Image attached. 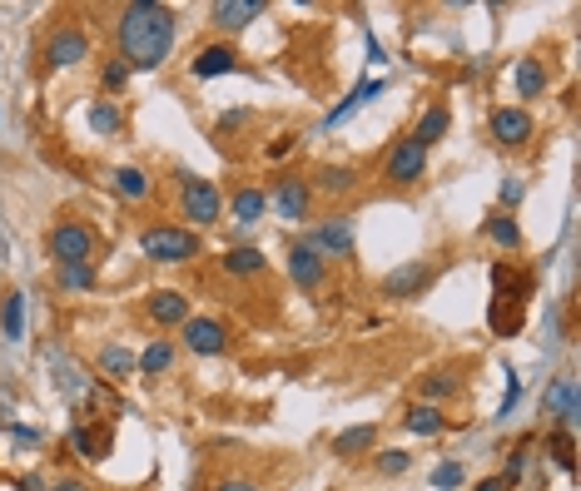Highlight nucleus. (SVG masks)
<instances>
[{
  "mask_svg": "<svg viewBox=\"0 0 581 491\" xmlns=\"http://www.w3.org/2000/svg\"><path fill=\"white\" fill-rule=\"evenodd\" d=\"M174 35H179V20L169 5L159 0H135V5H120L115 15V40H120V60L135 70H164L169 50H174Z\"/></svg>",
  "mask_w": 581,
  "mask_h": 491,
  "instance_id": "1",
  "label": "nucleus"
},
{
  "mask_svg": "<svg viewBox=\"0 0 581 491\" xmlns=\"http://www.w3.org/2000/svg\"><path fill=\"white\" fill-rule=\"evenodd\" d=\"M527 298H532V273H517L512 263H492V308H487V323H492L497 338L522 333Z\"/></svg>",
  "mask_w": 581,
  "mask_h": 491,
  "instance_id": "2",
  "label": "nucleus"
},
{
  "mask_svg": "<svg viewBox=\"0 0 581 491\" xmlns=\"http://www.w3.org/2000/svg\"><path fill=\"white\" fill-rule=\"evenodd\" d=\"M174 184H179V214L189 219V229H219L224 224V194L214 179L204 174H189V169H174Z\"/></svg>",
  "mask_w": 581,
  "mask_h": 491,
  "instance_id": "3",
  "label": "nucleus"
},
{
  "mask_svg": "<svg viewBox=\"0 0 581 491\" xmlns=\"http://www.w3.org/2000/svg\"><path fill=\"white\" fill-rule=\"evenodd\" d=\"M264 194H269V209H274L284 224H308V219H313V209H318V194H313V184H308V174H303V169H284V174H274V179L264 184Z\"/></svg>",
  "mask_w": 581,
  "mask_h": 491,
  "instance_id": "4",
  "label": "nucleus"
},
{
  "mask_svg": "<svg viewBox=\"0 0 581 491\" xmlns=\"http://www.w3.org/2000/svg\"><path fill=\"white\" fill-rule=\"evenodd\" d=\"M140 253H145L149 263L174 268V263H194V258L204 253V244H199V234L184 229V224H149V229H140Z\"/></svg>",
  "mask_w": 581,
  "mask_h": 491,
  "instance_id": "5",
  "label": "nucleus"
},
{
  "mask_svg": "<svg viewBox=\"0 0 581 491\" xmlns=\"http://www.w3.org/2000/svg\"><path fill=\"white\" fill-rule=\"evenodd\" d=\"M437 273H442V263H437V258H413V263H398L393 273H383L378 293H383L388 303H418V298H428V288L437 283Z\"/></svg>",
  "mask_w": 581,
  "mask_h": 491,
  "instance_id": "6",
  "label": "nucleus"
},
{
  "mask_svg": "<svg viewBox=\"0 0 581 491\" xmlns=\"http://www.w3.org/2000/svg\"><path fill=\"white\" fill-rule=\"evenodd\" d=\"M95 244H100V234L85 219H70V214L55 219L50 234H45V248H50L55 263H95Z\"/></svg>",
  "mask_w": 581,
  "mask_h": 491,
  "instance_id": "7",
  "label": "nucleus"
},
{
  "mask_svg": "<svg viewBox=\"0 0 581 491\" xmlns=\"http://www.w3.org/2000/svg\"><path fill=\"white\" fill-rule=\"evenodd\" d=\"M45 70H75L90 60V30L80 20H60L50 35H45V50H40Z\"/></svg>",
  "mask_w": 581,
  "mask_h": 491,
  "instance_id": "8",
  "label": "nucleus"
},
{
  "mask_svg": "<svg viewBox=\"0 0 581 491\" xmlns=\"http://www.w3.org/2000/svg\"><path fill=\"white\" fill-rule=\"evenodd\" d=\"M383 179L393 189H418L428 179V149L413 139V134H398L393 149L383 154Z\"/></svg>",
  "mask_w": 581,
  "mask_h": 491,
  "instance_id": "9",
  "label": "nucleus"
},
{
  "mask_svg": "<svg viewBox=\"0 0 581 491\" xmlns=\"http://www.w3.org/2000/svg\"><path fill=\"white\" fill-rule=\"evenodd\" d=\"M487 134H492V144L497 149H527L532 139H537V120H532V110L527 105H497L492 115H487Z\"/></svg>",
  "mask_w": 581,
  "mask_h": 491,
  "instance_id": "10",
  "label": "nucleus"
},
{
  "mask_svg": "<svg viewBox=\"0 0 581 491\" xmlns=\"http://www.w3.org/2000/svg\"><path fill=\"white\" fill-rule=\"evenodd\" d=\"M308 244L318 248L328 263L353 258V214H348V209H328V214L308 229Z\"/></svg>",
  "mask_w": 581,
  "mask_h": 491,
  "instance_id": "11",
  "label": "nucleus"
},
{
  "mask_svg": "<svg viewBox=\"0 0 581 491\" xmlns=\"http://www.w3.org/2000/svg\"><path fill=\"white\" fill-rule=\"evenodd\" d=\"M179 333H184V348L194 353V358H224L229 353V328L219 323V318H209V313H189L184 323H179Z\"/></svg>",
  "mask_w": 581,
  "mask_h": 491,
  "instance_id": "12",
  "label": "nucleus"
},
{
  "mask_svg": "<svg viewBox=\"0 0 581 491\" xmlns=\"http://www.w3.org/2000/svg\"><path fill=\"white\" fill-rule=\"evenodd\" d=\"M284 268H289V283L298 293H318L328 283V258L308 244V239H293L289 253H284Z\"/></svg>",
  "mask_w": 581,
  "mask_h": 491,
  "instance_id": "13",
  "label": "nucleus"
},
{
  "mask_svg": "<svg viewBox=\"0 0 581 491\" xmlns=\"http://www.w3.org/2000/svg\"><path fill=\"white\" fill-rule=\"evenodd\" d=\"M542 412L557 422V432H572L577 427V372H557L542 392Z\"/></svg>",
  "mask_w": 581,
  "mask_h": 491,
  "instance_id": "14",
  "label": "nucleus"
},
{
  "mask_svg": "<svg viewBox=\"0 0 581 491\" xmlns=\"http://www.w3.org/2000/svg\"><path fill=\"white\" fill-rule=\"evenodd\" d=\"M244 70V55L229 45V40H214V45H204L194 60H189V75L194 80H219V75H239Z\"/></svg>",
  "mask_w": 581,
  "mask_h": 491,
  "instance_id": "15",
  "label": "nucleus"
},
{
  "mask_svg": "<svg viewBox=\"0 0 581 491\" xmlns=\"http://www.w3.org/2000/svg\"><path fill=\"white\" fill-rule=\"evenodd\" d=\"M308 184H313L318 199H348V194H358L363 169H358V164H318V169L308 174Z\"/></svg>",
  "mask_w": 581,
  "mask_h": 491,
  "instance_id": "16",
  "label": "nucleus"
},
{
  "mask_svg": "<svg viewBox=\"0 0 581 491\" xmlns=\"http://www.w3.org/2000/svg\"><path fill=\"white\" fill-rule=\"evenodd\" d=\"M269 15V5L264 0H219V5H209V25L214 30H224V35H234V30H249L254 20H264Z\"/></svg>",
  "mask_w": 581,
  "mask_h": 491,
  "instance_id": "17",
  "label": "nucleus"
},
{
  "mask_svg": "<svg viewBox=\"0 0 581 491\" xmlns=\"http://www.w3.org/2000/svg\"><path fill=\"white\" fill-rule=\"evenodd\" d=\"M229 219L234 224H244V229H254V224H264L269 219V194H264V184H234L229 189Z\"/></svg>",
  "mask_w": 581,
  "mask_h": 491,
  "instance_id": "18",
  "label": "nucleus"
},
{
  "mask_svg": "<svg viewBox=\"0 0 581 491\" xmlns=\"http://www.w3.org/2000/svg\"><path fill=\"white\" fill-rule=\"evenodd\" d=\"M145 313H149V323H159V328H179V323L189 318V293H179V288H154L145 298Z\"/></svg>",
  "mask_w": 581,
  "mask_h": 491,
  "instance_id": "19",
  "label": "nucleus"
},
{
  "mask_svg": "<svg viewBox=\"0 0 581 491\" xmlns=\"http://www.w3.org/2000/svg\"><path fill=\"white\" fill-rule=\"evenodd\" d=\"M219 268L229 273V278H264L269 273V253L254 244H234L219 253Z\"/></svg>",
  "mask_w": 581,
  "mask_h": 491,
  "instance_id": "20",
  "label": "nucleus"
},
{
  "mask_svg": "<svg viewBox=\"0 0 581 491\" xmlns=\"http://www.w3.org/2000/svg\"><path fill=\"white\" fill-rule=\"evenodd\" d=\"M512 85H517V100H542L547 85H552V70L542 55H522L517 70H512Z\"/></svg>",
  "mask_w": 581,
  "mask_h": 491,
  "instance_id": "21",
  "label": "nucleus"
},
{
  "mask_svg": "<svg viewBox=\"0 0 581 491\" xmlns=\"http://www.w3.org/2000/svg\"><path fill=\"white\" fill-rule=\"evenodd\" d=\"M70 447L80 452V462H105V457H110V427H85V422H75V427H70Z\"/></svg>",
  "mask_w": 581,
  "mask_h": 491,
  "instance_id": "22",
  "label": "nucleus"
},
{
  "mask_svg": "<svg viewBox=\"0 0 581 491\" xmlns=\"http://www.w3.org/2000/svg\"><path fill=\"white\" fill-rule=\"evenodd\" d=\"M373 447H378V427H373V422H358V427H348V432L333 437V457H338V462H348V457H368Z\"/></svg>",
  "mask_w": 581,
  "mask_h": 491,
  "instance_id": "23",
  "label": "nucleus"
},
{
  "mask_svg": "<svg viewBox=\"0 0 581 491\" xmlns=\"http://www.w3.org/2000/svg\"><path fill=\"white\" fill-rule=\"evenodd\" d=\"M482 234L492 239L497 248H507V253H522V224H517V214H507V209H492L487 214V224H482Z\"/></svg>",
  "mask_w": 581,
  "mask_h": 491,
  "instance_id": "24",
  "label": "nucleus"
},
{
  "mask_svg": "<svg viewBox=\"0 0 581 491\" xmlns=\"http://www.w3.org/2000/svg\"><path fill=\"white\" fill-rule=\"evenodd\" d=\"M457 392H462V372H457V368H433L423 382H418V402H428V407L447 402V397H457Z\"/></svg>",
  "mask_w": 581,
  "mask_h": 491,
  "instance_id": "25",
  "label": "nucleus"
},
{
  "mask_svg": "<svg viewBox=\"0 0 581 491\" xmlns=\"http://www.w3.org/2000/svg\"><path fill=\"white\" fill-rule=\"evenodd\" d=\"M110 184H115V194H125L130 204H140L154 194V179H149L140 164H120V169H110Z\"/></svg>",
  "mask_w": 581,
  "mask_h": 491,
  "instance_id": "26",
  "label": "nucleus"
},
{
  "mask_svg": "<svg viewBox=\"0 0 581 491\" xmlns=\"http://www.w3.org/2000/svg\"><path fill=\"white\" fill-rule=\"evenodd\" d=\"M85 124H90L100 139H115V134H125V110H120L115 100H95V105L85 110Z\"/></svg>",
  "mask_w": 581,
  "mask_h": 491,
  "instance_id": "27",
  "label": "nucleus"
},
{
  "mask_svg": "<svg viewBox=\"0 0 581 491\" xmlns=\"http://www.w3.org/2000/svg\"><path fill=\"white\" fill-rule=\"evenodd\" d=\"M100 283L95 263H55V288L60 293H90Z\"/></svg>",
  "mask_w": 581,
  "mask_h": 491,
  "instance_id": "28",
  "label": "nucleus"
},
{
  "mask_svg": "<svg viewBox=\"0 0 581 491\" xmlns=\"http://www.w3.org/2000/svg\"><path fill=\"white\" fill-rule=\"evenodd\" d=\"M403 427H408L413 437H442V432H447V417H442V407L413 402V407H408V417H403Z\"/></svg>",
  "mask_w": 581,
  "mask_h": 491,
  "instance_id": "29",
  "label": "nucleus"
},
{
  "mask_svg": "<svg viewBox=\"0 0 581 491\" xmlns=\"http://www.w3.org/2000/svg\"><path fill=\"white\" fill-rule=\"evenodd\" d=\"M447 129H452V110H447V105H428V110L418 115V129H413V139H418L423 149H433V144L442 139V134H447Z\"/></svg>",
  "mask_w": 581,
  "mask_h": 491,
  "instance_id": "30",
  "label": "nucleus"
},
{
  "mask_svg": "<svg viewBox=\"0 0 581 491\" xmlns=\"http://www.w3.org/2000/svg\"><path fill=\"white\" fill-rule=\"evenodd\" d=\"M174 358H179L174 343H169V338H154L145 353H135V368L145 372V377H164V372L174 368Z\"/></svg>",
  "mask_w": 581,
  "mask_h": 491,
  "instance_id": "31",
  "label": "nucleus"
},
{
  "mask_svg": "<svg viewBox=\"0 0 581 491\" xmlns=\"http://www.w3.org/2000/svg\"><path fill=\"white\" fill-rule=\"evenodd\" d=\"M95 368L105 372L110 382H125V377H135V353L130 348H120V343H110V348H100V358H95Z\"/></svg>",
  "mask_w": 581,
  "mask_h": 491,
  "instance_id": "32",
  "label": "nucleus"
},
{
  "mask_svg": "<svg viewBox=\"0 0 581 491\" xmlns=\"http://www.w3.org/2000/svg\"><path fill=\"white\" fill-rule=\"evenodd\" d=\"M383 90H388V80H363V85H358V90H353V95L338 105V110H328V120H323V124H328V129H333V124H343L353 110H363V105H368L373 95H383Z\"/></svg>",
  "mask_w": 581,
  "mask_h": 491,
  "instance_id": "33",
  "label": "nucleus"
},
{
  "mask_svg": "<svg viewBox=\"0 0 581 491\" xmlns=\"http://www.w3.org/2000/svg\"><path fill=\"white\" fill-rule=\"evenodd\" d=\"M0 328L10 343L25 338V293H5V308H0Z\"/></svg>",
  "mask_w": 581,
  "mask_h": 491,
  "instance_id": "34",
  "label": "nucleus"
},
{
  "mask_svg": "<svg viewBox=\"0 0 581 491\" xmlns=\"http://www.w3.org/2000/svg\"><path fill=\"white\" fill-rule=\"evenodd\" d=\"M547 457L572 477V472H577V442H572V432H557V427H552V432H547Z\"/></svg>",
  "mask_w": 581,
  "mask_h": 491,
  "instance_id": "35",
  "label": "nucleus"
},
{
  "mask_svg": "<svg viewBox=\"0 0 581 491\" xmlns=\"http://www.w3.org/2000/svg\"><path fill=\"white\" fill-rule=\"evenodd\" d=\"M373 467H378L383 477H403V472L413 467V457H408L403 447H388V452H373Z\"/></svg>",
  "mask_w": 581,
  "mask_h": 491,
  "instance_id": "36",
  "label": "nucleus"
},
{
  "mask_svg": "<svg viewBox=\"0 0 581 491\" xmlns=\"http://www.w3.org/2000/svg\"><path fill=\"white\" fill-rule=\"evenodd\" d=\"M100 85H105L110 95H120V90L130 85V65H125V60H105V65H100Z\"/></svg>",
  "mask_w": 581,
  "mask_h": 491,
  "instance_id": "37",
  "label": "nucleus"
},
{
  "mask_svg": "<svg viewBox=\"0 0 581 491\" xmlns=\"http://www.w3.org/2000/svg\"><path fill=\"white\" fill-rule=\"evenodd\" d=\"M433 487L437 491H457V487H462V462H442V467L433 472Z\"/></svg>",
  "mask_w": 581,
  "mask_h": 491,
  "instance_id": "38",
  "label": "nucleus"
},
{
  "mask_svg": "<svg viewBox=\"0 0 581 491\" xmlns=\"http://www.w3.org/2000/svg\"><path fill=\"white\" fill-rule=\"evenodd\" d=\"M249 124V110H229V115H219V124H214V139L224 144V134H234V129H244Z\"/></svg>",
  "mask_w": 581,
  "mask_h": 491,
  "instance_id": "39",
  "label": "nucleus"
},
{
  "mask_svg": "<svg viewBox=\"0 0 581 491\" xmlns=\"http://www.w3.org/2000/svg\"><path fill=\"white\" fill-rule=\"evenodd\" d=\"M293 149H298V134H279V139H274V144H269V149H264V159H269V164H274V159H284V154H293Z\"/></svg>",
  "mask_w": 581,
  "mask_h": 491,
  "instance_id": "40",
  "label": "nucleus"
},
{
  "mask_svg": "<svg viewBox=\"0 0 581 491\" xmlns=\"http://www.w3.org/2000/svg\"><path fill=\"white\" fill-rule=\"evenodd\" d=\"M517 397H522V382H517V377L507 372V392H502V407H497V417H507V412L517 407Z\"/></svg>",
  "mask_w": 581,
  "mask_h": 491,
  "instance_id": "41",
  "label": "nucleus"
},
{
  "mask_svg": "<svg viewBox=\"0 0 581 491\" xmlns=\"http://www.w3.org/2000/svg\"><path fill=\"white\" fill-rule=\"evenodd\" d=\"M214 491H264L254 477H224V482H214Z\"/></svg>",
  "mask_w": 581,
  "mask_h": 491,
  "instance_id": "42",
  "label": "nucleus"
},
{
  "mask_svg": "<svg viewBox=\"0 0 581 491\" xmlns=\"http://www.w3.org/2000/svg\"><path fill=\"white\" fill-rule=\"evenodd\" d=\"M472 491H512V487H507L502 477H487V482H477V487H472Z\"/></svg>",
  "mask_w": 581,
  "mask_h": 491,
  "instance_id": "43",
  "label": "nucleus"
},
{
  "mask_svg": "<svg viewBox=\"0 0 581 491\" xmlns=\"http://www.w3.org/2000/svg\"><path fill=\"white\" fill-rule=\"evenodd\" d=\"M45 491H90L85 482H55V487H45Z\"/></svg>",
  "mask_w": 581,
  "mask_h": 491,
  "instance_id": "44",
  "label": "nucleus"
}]
</instances>
